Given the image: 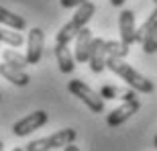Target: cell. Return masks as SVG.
<instances>
[{
	"instance_id": "obj_5",
	"label": "cell",
	"mask_w": 157,
	"mask_h": 151,
	"mask_svg": "<svg viewBox=\"0 0 157 151\" xmlns=\"http://www.w3.org/2000/svg\"><path fill=\"white\" fill-rule=\"evenodd\" d=\"M43 43H45L43 29L33 27L29 31V37H27V59H29V65L39 64L41 55H43Z\"/></svg>"
},
{
	"instance_id": "obj_14",
	"label": "cell",
	"mask_w": 157,
	"mask_h": 151,
	"mask_svg": "<svg viewBox=\"0 0 157 151\" xmlns=\"http://www.w3.org/2000/svg\"><path fill=\"white\" fill-rule=\"evenodd\" d=\"M155 31H157V6H155V10L147 17L145 23L137 29V43H143V41L151 35V33H155Z\"/></svg>"
},
{
	"instance_id": "obj_25",
	"label": "cell",
	"mask_w": 157,
	"mask_h": 151,
	"mask_svg": "<svg viewBox=\"0 0 157 151\" xmlns=\"http://www.w3.org/2000/svg\"><path fill=\"white\" fill-rule=\"evenodd\" d=\"M12 151H25V149H21V147H14V149H12Z\"/></svg>"
},
{
	"instance_id": "obj_22",
	"label": "cell",
	"mask_w": 157,
	"mask_h": 151,
	"mask_svg": "<svg viewBox=\"0 0 157 151\" xmlns=\"http://www.w3.org/2000/svg\"><path fill=\"white\" fill-rule=\"evenodd\" d=\"M63 151H80V149H78V145H74V143H71V145L63 147Z\"/></svg>"
},
{
	"instance_id": "obj_4",
	"label": "cell",
	"mask_w": 157,
	"mask_h": 151,
	"mask_svg": "<svg viewBox=\"0 0 157 151\" xmlns=\"http://www.w3.org/2000/svg\"><path fill=\"white\" fill-rule=\"evenodd\" d=\"M47 118H49V116H47L45 110H35V112H31V114L23 116L21 121L14 122V125H12V133L17 135V137H27V135H31L33 131L43 127L47 122Z\"/></svg>"
},
{
	"instance_id": "obj_1",
	"label": "cell",
	"mask_w": 157,
	"mask_h": 151,
	"mask_svg": "<svg viewBox=\"0 0 157 151\" xmlns=\"http://www.w3.org/2000/svg\"><path fill=\"white\" fill-rule=\"evenodd\" d=\"M106 68L112 72V74H117L121 80L127 82V86L131 88V90H135V92H141V94H151L153 90H155V86H153V82L149 80V78H145L143 74H139V72L135 70V68H131V65L124 61V59H114V57H108V61H106Z\"/></svg>"
},
{
	"instance_id": "obj_10",
	"label": "cell",
	"mask_w": 157,
	"mask_h": 151,
	"mask_svg": "<svg viewBox=\"0 0 157 151\" xmlns=\"http://www.w3.org/2000/svg\"><path fill=\"white\" fill-rule=\"evenodd\" d=\"M0 76L4 78V80H8L10 84H14V86H27L31 82V76L27 74L25 70H18V68H12V65L8 64H0Z\"/></svg>"
},
{
	"instance_id": "obj_11",
	"label": "cell",
	"mask_w": 157,
	"mask_h": 151,
	"mask_svg": "<svg viewBox=\"0 0 157 151\" xmlns=\"http://www.w3.org/2000/svg\"><path fill=\"white\" fill-rule=\"evenodd\" d=\"M55 59L59 64L61 74H71L76 68V57H74V53L70 51L67 45H55Z\"/></svg>"
},
{
	"instance_id": "obj_6",
	"label": "cell",
	"mask_w": 157,
	"mask_h": 151,
	"mask_svg": "<svg viewBox=\"0 0 157 151\" xmlns=\"http://www.w3.org/2000/svg\"><path fill=\"white\" fill-rule=\"evenodd\" d=\"M139 108H141L139 100L122 102L118 108H114L112 112H108V116H106V125H108V127H118V125H122V122H127Z\"/></svg>"
},
{
	"instance_id": "obj_8",
	"label": "cell",
	"mask_w": 157,
	"mask_h": 151,
	"mask_svg": "<svg viewBox=\"0 0 157 151\" xmlns=\"http://www.w3.org/2000/svg\"><path fill=\"white\" fill-rule=\"evenodd\" d=\"M118 29H121V41L124 45L137 43V29H135V12L122 10L118 17Z\"/></svg>"
},
{
	"instance_id": "obj_12",
	"label": "cell",
	"mask_w": 157,
	"mask_h": 151,
	"mask_svg": "<svg viewBox=\"0 0 157 151\" xmlns=\"http://www.w3.org/2000/svg\"><path fill=\"white\" fill-rule=\"evenodd\" d=\"M0 25H2V27H8V29H12V31H23L25 27H27V21H25L21 14H14V12H10L8 8L0 6Z\"/></svg>"
},
{
	"instance_id": "obj_20",
	"label": "cell",
	"mask_w": 157,
	"mask_h": 151,
	"mask_svg": "<svg viewBox=\"0 0 157 151\" xmlns=\"http://www.w3.org/2000/svg\"><path fill=\"white\" fill-rule=\"evenodd\" d=\"M90 0H59V4L63 6V8H78V6L86 4Z\"/></svg>"
},
{
	"instance_id": "obj_13",
	"label": "cell",
	"mask_w": 157,
	"mask_h": 151,
	"mask_svg": "<svg viewBox=\"0 0 157 151\" xmlns=\"http://www.w3.org/2000/svg\"><path fill=\"white\" fill-rule=\"evenodd\" d=\"M94 12H96V6H94V2H86V4H82V6H78V10H76V14L71 17V23L76 25L78 29H86V25H88V21L94 17Z\"/></svg>"
},
{
	"instance_id": "obj_9",
	"label": "cell",
	"mask_w": 157,
	"mask_h": 151,
	"mask_svg": "<svg viewBox=\"0 0 157 151\" xmlns=\"http://www.w3.org/2000/svg\"><path fill=\"white\" fill-rule=\"evenodd\" d=\"M92 43H94V35L92 31L88 29H82L76 37V51H74V57L76 61L84 64V61H90V51H92Z\"/></svg>"
},
{
	"instance_id": "obj_26",
	"label": "cell",
	"mask_w": 157,
	"mask_h": 151,
	"mask_svg": "<svg viewBox=\"0 0 157 151\" xmlns=\"http://www.w3.org/2000/svg\"><path fill=\"white\" fill-rule=\"evenodd\" d=\"M153 2H155V4H157V0H153Z\"/></svg>"
},
{
	"instance_id": "obj_15",
	"label": "cell",
	"mask_w": 157,
	"mask_h": 151,
	"mask_svg": "<svg viewBox=\"0 0 157 151\" xmlns=\"http://www.w3.org/2000/svg\"><path fill=\"white\" fill-rule=\"evenodd\" d=\"M2 61L8 64V65H12V68H18V70H25V68L29 65L27 55L14 51V49H4V51H2Z\"/></svg>"
},
{
	"instance_id": "obj_24",
	"label": "cell",
	"mask_w": 157,
	"mask_h": 151,
	"mask_svg": "<svg viewBox=\"0 0 157 151\" xmlns=\"http://www.w3.org/2000/svg\"><path fill=\"white\" fill-rule=\"evenodd\" d=\"M0 151H4V143L2 141H0Z\"/></svg>"
},
{
	"instance_id": "obj_19",
	"label": "cell",
	"mask_w": 157,
	"mask_h": 151,
	"mask_svg": "<svg viewBox=\"0 0 157 151\" xmlns=\"http://www.w3.org/2000/svg\"><path fill=\"white\" fill-rule=\"evenodd\" d=\"M141 45H143V51H145V53H155L157 51V31L151 33V35L147 37Z\"/></svg>"
},
{
	"instance_id": "obj_2",
	"label": "cell",
	"mask_w": 157,
	"mask_h": 151,
	"mask_svg": "<svg viewBox=\"0 0 157 151\" xmlns=\"http://www.w3.org/2000/svg\"><path fill=\"white\" fill-rule=\"evenodd\" d=\"M78 133L74 129H61L57 133L49 135V137H41V139L31 141L25 147V151H51V149H63V147L71 145L76 141Z\"/></svg>"
},
{
	"instance_id": "obj_23",
	"label": "cell",
	"mask_w": 157,
	"mask_h": 151,
	"mask_svg": "<svg viewBox=\"0 0 157 151\" xmlns=\"http://www.w3.org/2000/svg\"><path fill=\"white\" fill-rule=\"evenodd\" d=\"M153 147H157V135H155V139H153Z\"/></svg>"
},
{
	"instance_id": "obj_17",
	"label": "cell",
	"mask_w": 157,
	"mask_h": 151,
	"mask_svg": "<svg viewBox=\"0 0 157 151\" xmlns=\"http://www.w3.org/2000/svg\"><path fill=\"white\" fill-rule=\"evenodd\" d=\"M0 43H6L10 47H21L25 43L21 31H12L8 27H0Z\"/></svg>"
},
{
	"instance_id": "obj_21",
	"label": "cell",
	"mask_w": 157,
	"mask_h": 151,
	"mask_svg": "<svg viewBox=\"0 0 157 151\" xmlns=\"http://www.w3.org/2000/svg\"><path fill=\"white\" fill-rule=\"evenodd\" d=\"M124 2H127V0H110V4H112V6H122Z\"/></svg>"
},
{
	"instance_id": "obj_18",
	"label": "cell",
	"mask_w": 157,
	"mask_h": 151,
	"mask_svg": "<svg viewBox=\"0 0 157 151\" xmlns=\"http://www.w3.org/2000/svg\"><path fill=\"white\" fill-rule=\"evenodd\" d=\"M106 53L108 57L124 59L128 55V45H124L122 41H106Z\"/></svg>"
},
{
	"instance_id": "obj_3",
	"label": "cell",
	"mask_w": 157,
	"mask_h": 151,
	"mask_svg": "<svg viewBox=\"0 0 157 151\" xmlns=\"http://www.w3.org/2000/svg\"><path fill=\"white\" fill-rule=\"evenodd\" d=\"M67 90H70V94H74L76 98H80L92 112H102V110H104V98L100 96V92L92 90L86 82H82V80H70Z\"/></svg>"
},
{
	"instance_id": "obj_7",
	"label": "cell",
	"mask_w": 157,
	"mask_h": 151,
	"mask_svg": "<svg viewBox=\"0 0 157 151\" xmlns=\"http://www.w3.org/2000/svg\"><path fill=\"white\" fill-rule=\"evenodd\" d=\"M106 61H108L106 41L102 39V37H94L92 51H90V70H92L94 74H100V72L106 68Z\"/></svg>"
},
{
	"instance_id": "obj_16",
	"label": "cell",
	"mask_w": 157,
	"mask_h": 151,
	"mask_svg": "<svg viewBox=\"0 0 157 151\" xmlns=\"http://www.w3.org/2000/svg\"><path fill=\"white\" fill-rule=\"evenodd\" d=\"M78 33H80V29H78L76 25L71 23H65L61 29L57 31V37H55V41H57V45H67L70 41H74L78 37Z\"/></svg>"
}]
</instances>
